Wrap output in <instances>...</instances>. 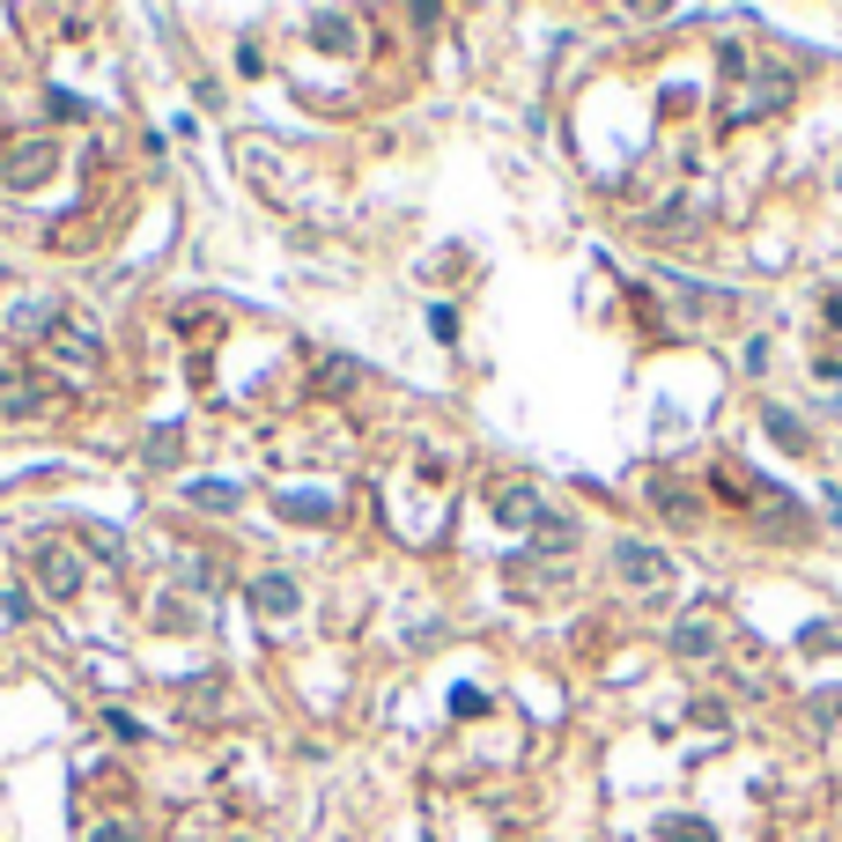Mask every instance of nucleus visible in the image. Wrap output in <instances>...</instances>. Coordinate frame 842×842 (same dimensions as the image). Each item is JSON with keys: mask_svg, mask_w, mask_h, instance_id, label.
<instances>
[{"mask_svg": "<svg viewBox=\"0 0 842 842\" xmlns=\"http://www.w3.org/2000/svg\"><path fill=\"white\" fill-rule=\"evenodd\" d=\"M193 503H237V481H193Z\"/></svg>", "mask_w": 842, "mask_h": 842, "instance_id": "nucleus-10", "label": "nucleus"}, {"mask_svg": "<svg viewBox=\"0 0 842 842\" xmlns=\"http://www.w3.org/2000/svg\"><path fill=\"white\" fill-rule=\"evenodd\" d=\"M614 570H620L628 592H658L672 576V554L666 547H644V540H614Z\"/></svg>", "mask_w": 842, "mask_h": 842, "instance_id": "nucleus-1", "label": "nucleus"}, {"mask_svg": "<svg viewBox=\"0 0 842 842\" xmlns=\"http://www.w3.org/2000/svg\"><path fill=\"white\" fill-rule=\"evenodd\" d=\"M52 347H60L67 363H82V370L97 363V333H89V325H60V333H52Z\"/></svg>", "mask_w": 842, "mask_h": 842, "instance_id": "nucleus-7", "label": "nucleus"}, {"mask_svg": "<svg viewBox=\"0 0 842 842\" xmlns=\"http://www.w3.org/2000/svg\"><path fill=\"white\" fill-rule=\"evenodd\" d=\"M60 407V385L52 377H23V370H0V414H15V421H37Z\"/></svg>", "mask_w": 842, "mask_h": 842, "instance_id": "nucleus-2", "label": "nucleus"}, {"mask_svg": "<svg viewBox=\"0 0 842 842\" xmlns=\"http://www.w3.org/2000/svg\"><path fill=\"white\" fill-rule=\"evenodd\" d=\"M650 496L666 503V518H694L702 503H694V488H672V481H650Z\"/></svg>", "mask_w": 842, "mask_h": 842, "instance_id": "nucleus-9", "label": "nucleus"}, {"mask_svg": "<svg viewBox=\"0 0 842 842\" xmlns=\"http://www.w3.org/2000/svg\"><path fill=\"white\" fill-rule=\"evenodd\" d=\"M666 835H680V842H710V828H702V820H666Z\"/></svg>", "mask_w": 842, "mask_h": 842, "instance_id": "nucleus-11", "label": "nucleus"}, {"mask_svg": "<svg viewBox=\"0 0 842 842\" xmlns=\"http://www.w3.org/2000/svg\"><path fill=\"white\" fill-rule=\"evenodd\" d=\"M666 644H672V658H717L724 636H717V620H710V614H688V620H672Z\"/></svg>", "mask_w": 842, "mask_h": 842, "instance_id": "nucleus-3", "label": "nucleus"}, {"mask_svg": "<svg viewBox=\"0 0 842 842\" xmlns=\"http://www.w3.org/2000/svg\"><path fill=\"white\" fill-rule=\"evenodd\" d=\"M97 842H141V835H133V828H119V820H104V828H97Z\"/></svg>", "mask_w": 842, "mask_h": 842, "instance_id": "nucleus-12", "label": "nucleus"}, {"mask_svg": "<svg viewBox=\"0 0 842 842\" xmlns=\"http://www.w3.org/2000/svg\"><path fill=\"white\" fill-rule=\"evenodd\" d=\"M37 584H45L52 598H67V592H75V584H82L75 547H60V540H52V547H37Z\"/></svg>", "mask_w": 842, "mask_h": 842, "instance_id": "nucleus-5", "label": "nucleus"}, {"mask_svg": "<svg viewBox=\"0 0 842 842\" xmlns=\"http://www.w3.org/2000/svg\"><path fill=\"white\" fill-rule=\"evenodd\" d=\"M251 606H259V620H289L303 606L296 576H259V584H251Z\"/></svg>", "mask_w": 842, "mask_h": 842, "instance_id": "nucleus-6", "label": "nucleus"}, {"mask_svg": "<svg viewBox=\"0 0 842 842\" xmlns=\"http://www.w3.org/2000/svg\"><path fill=\"white\" fill-rule=\"evenodd\" d=\"M496 518L503 525H540L547 518L540 488H532V481H503V488H496Z\"/></svg>", "mask_w": 842, "mask_h": 842, "instance_id": "nucleus-4", "label": "nucleus"}, {"mask_svg": "<svg viewBox=\"0 0 842 842\" xmlns=\"http://www.w3.org/2000/svg\"><path fill=\"white\" fill-rule=\"evenodd\" d=\"M762 421H768V436H776V444L806 451V421H798V414H784V407H762Z\"/></svg>", "mask_w": 842, "mask_h": 842, "instance_id": "nucleus-8", "label": "nucleus"}]
</instances>
